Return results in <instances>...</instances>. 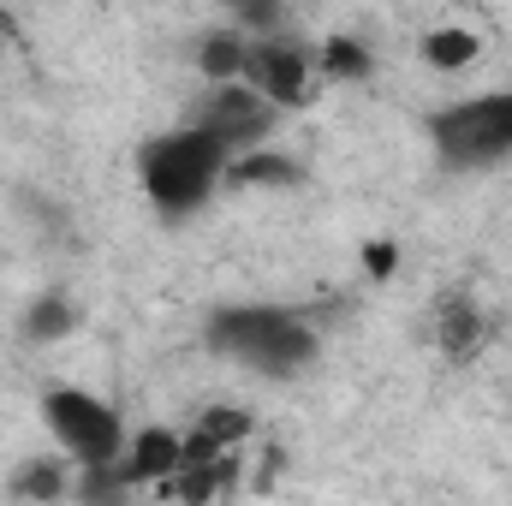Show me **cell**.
<instances>
[{
    "label": "cell",
    "instance_id": "cell-1",
    "mask_svg": "<svg viewBox=\"0 0 512 506\" xmlns=\"http://www.w3.org/2000/svg\"><path fill=\"white\" fill-rule=\"evenodd\" d=\"M227 161L233 149L221 137H209L203 126H179L137 149V185L161 221H185L227 185Z\"/></svg>",
    "mask_w": 512,
    "mask_h": 506
},
{
    "label": "cell",
    "instance_id": "cell-2",
    "mask_svg": "<svg viewBox=\"0 0 512 506\" xmlns=\"http://www.w3.org/2000/svg\"><path fill=\"white\" fill-rule=\"evenodd\" d=\"M209 352L245 364L268 381L304 376L316 364V334L298 310H280V304H233V310H215L209 328H203Z\"/></svg>",
    "mask_w": 512,
    "mask_h": 506
},
{
    "label": "cell",
    "instance_id": "cell-3",
    "mask_svg": "<svg viewBox=\"0 0 512 506\" xmlns=\"http://www.w3.org/2000/svg\"><path fill=\"white\" fill-rule=\"evenodd\" d=\"M423 126H429V143L447 167H495L512 155V84L447 102Z\"/></svg>",
    "mask_w": 512,
    "mask_h": 506
},
{
    "label": "cell",
    "instance_id": "cell-4",
    "mask_svg": "<svg viewBox=\"0 0 512 506\" xmlns=\"http://www.w3.org/2000/svg\"><path fill=\"white\" fill-rule=\"evenodd\" d=\"M42 423L78 471L84 465H114L126 453V417L90 387H48L42 393Z\"/></svg>",
    "mask_w": 512,
    "mask_h": 506
},
{
    "label": "cell",
    "instance_id": "cell-5",
    "mask_svg": "<svg viewBox=\"0 0 512 506\" xmlns=\"http://www.w3.org/2000/svg\"><path fill=\"white\" fill-rule=\"evenodd\" d=\"M239 78L251 90H262L280 114H292V108H310V96L322 84V66H316V48L310 42H292L280 30H256V36H245Z\"/></svg>",
    "mask_w": 512,
    "mask_h": 506
},
{
    "label": "cell",
    "instance_id": "cell-6",
    "mask_svg": "<svg viewBox=\"0 0 512 506\" xmlns=\"http://www.w3.org/2000/svg\"><path fill=\"white\" fill-rule=\"evenodd\" d=\"M191 126H203L209 137H221V143L239 155V149H256V143H268V137H274L280 108H274L262 90H251L245 78H227V84H209V96L197 102Z\"/></svg>",
    "mask_w": 512,
    "mask_h": 506
},
{
    "label": "cell",
    "instance_id": "cell-7",
    "mask_svg": "<svg viewBox=\"0 0 512 506\" xmlns=\"http://www.w3.org/2000/svg\"><path fill=\"white\" fill-rule=\"evenodd\" d=\"M185 465V435H173V429H137L126 435V453H120V471H126L131 489H161L173 471Z\"/></svg>",
    "mask_w": 512,
    "mask_h": 506
},
{
    "label": "cell",
    "instance_id": "cell-8",
    "mask_svg": "<svg viewBox=\"0 0 512 506\" xmlns=\"http://www.w3.org/2000/svg\"><path fill=\"white\" fill-rule=\"evenodd\" d=\"M483 334H489V322H483V310L465 292H453V298L435 304V340H441V358L447 364H471L477 346H483Z\"/></svg>",
    "mask_w": 512,
    "mask_h": 506
},
{
    "label": "cell",
    "instance_id": "cell-9",
    "mask_svg": "<svg viewBox=\"0 0 512 506\" xmlns=\"http://www.w3.org/2000/svg\"><path fill=\"white\" fill-rule=\"evenodd\" d=\"M316 66H322V84H370L376 78V54L352 30H328L316 42Z\"/></svg>",
    "mask_w": 512,
    "mask_h": 506
},
{
    "label": "cell",
    "instance_id": "cell-10",
    "mask_svg": "<svg viewBox=\"0 0 512 506\" xmlns=\"http://www.w3.org/2000/svg\"><path fill=\"white\" fill-rule=\"evenodd\" d=\"M298 179H304V167H298L292 155H274L268 143L239 149V155L227 161V185H298Z\"/></svg>",
    "mask_w": 512,
    "mask_h": 506
},
{
    "label": "cell",
    "instance_id": "cell-11",
    "mask_svg": "<svg viewBox=\"0 0 512 506\" xmlns=\"http://www.w3.org/2000/svg\"><path fill=\"white\" fill-rule=\"evenodd\" d=\"M417 54H423L429 72H465L483 54V42H477V30H423Z\"/></svg>",
    "mask_w": 512,
    "mask_h": 506
},
{
    "label": "cell",
    "instance_id": "cell-12",
    "mask_svg": "<svg viewBox=\"0 0 512 506\" xmlns=\"http://www.w3.org/2000/svg\"><path fill=\"white\" fill-rule=\"evenodd\" d=\"M239 66H245V36H239V30H215V36L197 42V72H203L209 84L239 78Z\"/></svg>",
    "mask_w": 512,
    "mask_h": 506
},
{
    "label": "cell",
    "instance_id": "cell-13",
    "mask_svg": "<svg viewBox=\"0 0 512 506\" xmlns=\"http://www.w3.org/2000/svg\"><path fill=\"white\" fill-rule=\"evenodd\" d=\"M78 328V304L66 298V292H48V298H36L30 304V316H24V334L36 340V346H48V340H66Z\"/></svg>",
    "mask_w": 512,
    "mask_h": 506
},
{
    "label": "cell",
    "instance_id": "cell-14",
    "mask_svg": "<svg viewBox=\"0 0 512 506\" xmlns=\"http://www.w3.org/2000/svg\"><path fill=\"white\" fill-rule=\"evenodd\" d=\"M66 465L72 459H30L12 477V495H24V501H60V495H72V471Z\"/></svg>",
    "mask_w": 512,
    "mask_h": 506
},
{
    "label": "cell",
    "instance_id": "cell-15",
    "mask_svg": "<svg viewBox=\"0 0 512 506\" xmlns=\"http://www.w3.org/2000/svg\"><path fill=\"white\" fill-rule=\"evenodd\" d=\"M245 435H251V417H245L239 405H215V411L197 417V441H209V447H221V453H233Z\"/></svg>",
    "mask_w": 512,
    "mask_h": 506
},
{
    "label": "cell",
    "instance_id": "cell-16",
    "mask_svg": "<svg viewBox=\"0 0 512 506\" xmlns=\"http://www.w3.org/2000/svg\"><path fill=\"white\" fill-rule=\"evenodd\" d=\"M221 6H227L251 36L256 30H280V18H286V0H221Z\"/></svg>",
    "mask_w": 512,
    "mask_h": 506
},
{
    "label": "cell",
    "instance_id": "cell-17",
    "mask_svg": "<svg viewBox=\"0 0 512 506\" xmlns=\"http://www.w3.org/2000/svg\"><path fill=\"white\" fill-rule=\"evenodd\" d=\"M364 268H370V280H387V274L399 268V245H393V239H376V245H364Z\"/></svg>",
    "mask_w": 512,
    "mask_h": 506
}]
</instances>
